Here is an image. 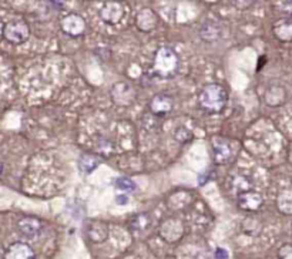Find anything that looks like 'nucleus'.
Masks as SVG:
<instances>
[{
  "label": "nucleus",
  "instance_id": "1",
  "mask_svg": "<svg viewBox=\"0 0 292 259\" xmlns=\"http://www.w3.org/2000/svg\"><path fill=\"white\" fill-rule=\"evenodd\" d=\"M228 94L221 84H208L198 95V104L203 110L210 114L221 113L227 106Z\"/></svg>",
  "mask_w": 292,
  "mask_h": 259
},
{
  "label": "nucleus",
  "instance_id": "2",
  "mask_svg": "<svg viewBox=\"0 0 292 259\" xmlns=\"http://www.w3.org/2000/svg\"><path fill=\"white\" fill-rule=\"evenodd\" d=\"M178 69V56L170 47L158 48L154 57V73L158 77H170Z\"/></svg>",
  "mask_w": 292,
  "mask_h": 259
},
{
  "label": "nucleus",
  "instance_id": "3",
  "mask_svg": "<svg viewBox=\"0 0 292 259\" xmlns=\"http://www.w3.org/2000/svg\"><path fill=\"white\" fill-rule=\"evenodd\" d=\"M2 33H3V37L8 40L9 43L20 44L29 39L30 29H29V24L24 20H12L9 23L3 24Z\"/></svg>",
  "mask_w": 292,
  "mask_h": 259
},
{
  "label": "nucleus",
  "instance_id": "4",
  "mask_svg": "<svg viewBox=\"0 0 292 259\" xmlns=\"http://www.w3.org/2000/svg\"><path fill=\"white\" fill-rule=\"evenodd\" d=\"M60 26H62V30L70 37H79L86 32L84 19L76 13H70V15L64 16L60 22Z\"/></svg>",
  "mask_w": 292,
  "mask_h": 259
},
{
  "label": "nucleus",
  "instance_id": "5",
  "mask_svg": "<svg viewBox=\"0 0 292 259\" xmlns=\"http://www.w3.org/2000/svg\"><path fill=\"white\" fill-rule=\"evenodd\" d=\"M126 13L124 5L120 2H107L100 9V17L106 23L117 24Z\"/></svg>",
  "mask_w": 292,
  "mask_h": 259
},
{
  "label": "nucleus",
  "instance_id": "6",
  "mask_svg": "<svg viewBox=\"0 0 292 259\" xmlns=\"http://www.w3.org/2000/svg\"><path fill=\"white\" fill-rule=\"evenodd\" d=\"M158 23H160V19L156 15V12L149 8L141 9L135 16V26L141 32H153L154 29H157Z\"/></svg>",
  "mask_w": 292,
  "mask_h": 259
},
{
  "label": "nucleus",
  "instance_id": "7",
  "mask_svg": "<svg viewBox=\"0 0 292 259\" xmlns=\"http://www.w3.org/2000/svg\"><path fill=\"white\" fill-rule=\"evenodd\" d=\"M17 229L24 238H37L41 234L43 224L41 221L34 217H24L17 222Z\"/></svg>",
  "mask_w": 292,
  "mask_h": 259
},
{
  "label": "nucleus",
  "instance_id": "8",
  "mask_svg": "<svg viewBox=\"0 0 292 259\" xmlns=\"http://www.w3.org/2000/svg\"><path fill=\"white\" fill-rule=\"evenodd\" d=\"M3 259H36V253L30 245L24 242H15L5 251Z\"/></svg>",
  "mask_w": 292,
  "mask_h": 259
},
{
  "label": "nucleus",
  "instance_id": "9",
  "mask_svg": "<svg viewBox=\"0 0 292 259\" xmlns=\"http://www.w3.org/2000/svg\"><path fill=\"white\" fill-rule=\"evenodd\" d=\"M213 157L215 164H225L232 158V149L227 140L214 138L213 140Z\"/></svg>",
  "mask_w": 292,
  "mask_h": 259
},
{
  "label": "nucleus",
  "instance_id": "10",
  "mask_svg": "<svg viewBox=\"0 0 292 259\" xmlns=\"http://www.w3.org/2000/svg\"><path fill=\"white\" fill-rule=\"evenodd\" d=\"M86 234L91 242L103 243L109 238V228L102 221H91L86 225Z\"/></svg>",
  "mask_w": 292,
  "mask_h": 259
},
{
  "label": "nucleus",
  "instance_id": "11",
  "mask_svg": "<svg viewBox=\"0 0 292 259\" xmlns=\"http://www.w3.org/2000/svg\"><path fill=\"white\" fill-rule=\"evenodd\" d=\"M264 204V198L261 194L255 192V191H248L245 194L238 195V206L241 210L248 212H255L260 210Z\"/></svg>",
  "mask_w": 292,
  "mask_h": 259
},
{
  "label": "nucleus",
  "instance_id": "12",
  "mask_svg": "<svg viewBox=\"0 0 292 259\" xmlns=\"http://www.w3.org/2000/svg\"><path fill=\"white\" fill-rule=\"evenodd\" d=\"M222 26L217 20L213 19H207L204 23L200 27V37L207 41V43H213L221 37Z\"/></svg>",
  "mask_w": 292,
  "mask_h": 259
},
{
  "label": "nucleus",
  "instance_id": "13",
  "mask_svg": "<svg viewBox=\"0 0 292 259\" xmlns=\"http://www.w3.org/2000/svg\"><path fill=\"white\" fill-rule=\"evenodd\" d=\"M111 95H113V100L120 104V106H127L134 100L135 93L134 88L130 86L128 83H119L113 87L111 90Z\"/></svg>",
  "mask_w": 292,
  "mask_h": 259
},
{
  "label": "nucleus",
  "instance_id": "14",
  "mask_svg": "<svg viewBox=\"0 0 292 259\" xmlns=\"http://www.w3.org/2000/svg\"><path fill=\"white\" fill-rule=\"evenodd\" d=\"M150 110L156 116H166L173 110V98L168 94H157L151 98Z\"/></svg>",
  "mask_w": 292,
  "mask_h": 259
},
{
  "label": "nucleus",
  "instance_id": "15",
  "mask_svg": "<svg viewBox=\"0 0 292 259\" xmlns=\"http://www.w3.org/2000/svg\"><path fill=\"white\" fill-rule=\"evenodd\" d=\"M182 232H184V228L177 220H168L166 221L163 225H161V231L160 234L161 236L168 241V242H175L178 241L182 236Z\"/></svg>",
  "mask_w": 292,
  "mask_h": 259
},
{
  "label": "nucleus",
  "instance_id": "16",
  "mask_svg": "<svg viewBox=\"0 0 292 259\" xmlns=\"http://www.w3.org/2000/svg\"><path fill=\"white\" fill-rule=\"evenodd\" d=\"M253 178L248 174H234L229 180V187L232 191H235L238 195L245 194L248 191H253Z\"/></svg>",
  "mask_w": 292,
  "mask_h": 259
},
{
  "label": "nucleus",
  "instance_id": "17",
  "mask_svg": "<svg viewBox=\"0 0 292 259\" xmlns=\"http://www.w3.org/2000/svg\"><path fill=\"white\" fill-rule=\"evenodd\" d=\"M264 98H265V102H267L268 106H271V107H278V106H281V104L285 101L286 91H285V88L282 86L274 84V86L267 88Z\"/></svg>",
  "mask_w": 292,
  "mask_h": 259
},
{
  "label": "nucleus",
  "instance_id": "18",
  "mask_svg": "<svg viewBox=\"0 0 292 259\" xmlns=\"http://www.w3.org/2000/svg\"><path fill=\"white\" fill-rule=\"evenodd\" d=\"M272 33L276 39L281 41H292V20L285 17L278 20L274 27H272Z\"/></svg>",
  "mask_w": 292,
  "mask_h": 259
},
{
  "label": "nucleus",
  "instance_id": "19",
  "mask_svg": "<svg viewBox=\"0 0 292 259\" xmlns=\"http://www.w3.org/2000/svg\"><path fill=\"white\" fill-rule=\"evenodd\" d=\"M102 163V157L97 154H83L79 160V168L81 173L90 174L94 171L95 168Z\"/></svg>",
  "mask_w": 292,
  "mask_h": 259
},
{
  "label": "nucleus",
  "instance_id": "20",
  "mask_svg": "<svg viewBox=\"0 0 292 259\" xmlns=\"http://www.w3.org/2000/svg\"><path fill=\"white\" fill-rule=\"evenodd\" d=\"M130 225H131L133 231H138V232L145 231L147 228L150 227V217L147 214H138V215L131 218Z\"/></svg>",
  "mask_w": 292,
  "mask_h": 259
},
{
  "label": "nucleus",
  "instance_id": "21",
  "mask_svg": "<svg viewBox=\"0 0 292 259\" xmlns=\"http://www.w3.org/2000/svg\"><path fill=\"white\" fill-rule=\"evenodd\" d=\"M278 204H279V208L281 211L286 212V214H292V194L291 192H282L279 195V199H278Z\"/></svg>",
  "mask_w": 292,
  "mask_h": 259
},
{
  "label": "nucleus",
  "instance_id": "22",
  "mask_svg": "<svg viewBox=\"0 0 292 259\" xmlns=\"http://www.w3.org/2000/svg\"><path fill=\"white\" fill-rule=\"evenodd\" d=\"M116 187L121 191H124V192H131V191H135L137 188V185H135L133 181L130 180V178H126V177H120L116 180Z\"/></svg>",
  "mask_w": 292,
  "mask_h": 259
},
{
  "label": "nucleus",
  "instance_id": "23",
  "mask_svg": "<svg viewBox=\"0 0 292 259\" xmlns=\"http://www.w3.org/2000/svg\"><path fill=\"white\" fill-rule=\"evenodd\" d=\"M278 259H292V245H284L278 251Z\"/></svg>",
  "mask_w": 292,
  "mask_h": 259
},
{
  "label": "nucleus",
  "instance_id": "24",
  "mask_svg": "<svg viewBox=\"0 0 292 259\" xmlns=\"http://www.w3.org/2000/svg\"><path fill=\"white\" fill-rule=\"evenodd\" d=\"M97 151L99 152H110L111 151V142L107 141V140H100L99 145H97Z\"/></svg>",
  "mask_w": 292,
  "mask_h": 259
},
{
  "label": "nucleus",
  "instance_id": "25",
  "mask_svg": "<svg viewBox=\"0 0 292 259\" xmlns=\"http://www.w3.org/2000/svg\"><path fill=\"white\" fill-rule=\"evenodd\" d=\"M281 10L284 12L285 15L292 16V2H284V3H281Z\"/></svg>",
  "mask_w": 292,
  "mask_h": 259
},
{
  "label": "nucleus",
  "instance_id": "26",
  "mask_svg": "<svg viewBox=\"0 0 292 259\" xmlns=\"http://www.w3.org/2000/svg\"><path fill=\"white\" fill-rule=\"evenodd\" d=\"M215 259H228V252L222 248L215 249Z\"/></svg>",
  "mask_w": 292,
  "mask_h": 259
},
{
  "label": "nucleus",
  "instance_id": "27",
  "mask_svg": "<svg viewBox=\"0 0 292 259\" xmlns=\"http://www.w3.org/2000/svg\"><path fill=\"white\" fill-rule=\"evenodd\" d=\"M116 202L120 205H126L128 202V196L127 195H119L116 198Z\"/></svg>",
  "mask_w": 292,
  "mask_h": 259
},
{
  "label": "nucleus",
  "instance_id": "28",
  "mask_svg": "<svg viewBox=\"0 0 292 259\" xmlns=\"http://www.w3.org/2000/svg\"><path fill=\"white\" fill-rule=\"evenodd\" d=\"M123 259H141L140 256H137V255H134V253H130V255H126Z\"/></svg>",
  "mask_w": 292,
  "mask_h": 259
}]
</instances>
